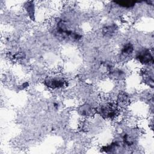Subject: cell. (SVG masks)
Listing matches in <instances>:
<instances>
[{
	"mask_svg": "<svg viewBox=\"0 0 154 154\" xmlns=\"http://www.w3.org/2000/svg\"><path fill=\"white\" fill-rule=\"evenodd\" d=\"M137 59L141 63L145 64L153 63V57L149 51H143L138 54Z\"/></svg>",
	"mask_w": 154,
	"mask_h": 154,
	"instance_id": "1",
	"label": "cell"
},
{
	"mask_svg": "<svg viewBox=\"0 0 154 154\" xmlns=\"http://www.w3.org/2000/svg\"><path fill=\"white\" fill-rule=\"evenodd\" d=\"M115 3L117 4L121 7L129 8V7H133L135 5V2L130 1H115Z\"/></svg>",
	"mask_w": 154,
	"mask_h": 154,
	"instance_id": "3",
	"label": "cell"
},
{
	"mask_svg": "<svg viewBox=\"0 0 154 154\" xmlns=\"http://www.w3.org/2000/svg\"><path fill=\"white\" fill-rule=\"evenodd\" d=\"M45 84L49 87L57 88V87H61L63 85L64 82L63 80L60 79H49L45 81Z\"/></svg>",
	"mask_w": 154,
	"mask_h": 154,
	"instance_id": "2",
	"label": "cell"
},
{
	"mask_svg": "<svg viewBox=\"0 0 154 154\" xmlns=\"http://www.w3.org/2000/svg\"><path fill=\"white\" fill-rule=\"evenodd\" d=\"M133 51V46L131 43H128L124 46L122 49V53L124 54H130Z\"/></svg>",
	"mask_w": 154,
	"mask_h": 154,
	"instance_id": "4",
	"label": "cell"
}]
</instances>
